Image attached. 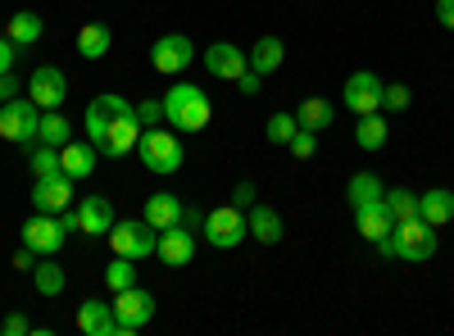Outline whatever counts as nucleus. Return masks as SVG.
<instances>
[{
  "label": "nucleus",
  "instance_id": "35",
  "mask_svg": "<svg viewBox=\"0 0 454 336\" xmlns=\"http://www.w3.org/2000/svg\"><path fill=\"white\" fill-rule=\"evenodd\" d=\"M295 132H300L295 114H273V119H269V128H263V137H269L273 145H286V141H291Z\"/></svg>",
  "mask_w": 454,
  "mask_h": 336
},
{
  "label": "nucleus",
  "instance_id": "27",
  "mask_svg": "<svg viewBox=\"0 0 454 336\" xmlns=\"http://www.w3.org/2000/svg\"><path fill=\"white\" fill-rule=\"evenodd\" d=\"M387 119H382V109H377V114H364L359 123H355V145L359 151H382L387 145Z\"/></svg>",
  "mask_w": 454,
  "mask_h": 336
},
{
  "label": "nucleus",
  "instance_id": "4",
  "mask_svg": "<svg viewBox=\"0 0 454 336\" xmlns=\"http://www.w3.org/2000/svg\"><path fill=\"white\" fill-rule=\"evenodd\" d=\"M137 151H141V164H145L150 173H177L182 160H186L182 141H177L173 132H164V128H145L141 141H137Z\"/></svg>",
  "mask_w": 454,
  "mask_h": 336
},
{
  "label": "nucleus",
  "instance_id": "46",
  "mask_svg": "<svg viewBox=\"0 0 454 336\" xmlns=\"http://www.w3.org/2000/svg\"><path fill=\"white\" fill-rule=\"evenodd\" d=\"M232 205H237V209H250V205H254V182H241V186H237Z\"/></svg>",
  "mask_w": 454,
  "mask_h": 336
},
{
  "label": "nucleus",
  "instance_id": "42",
  "mask_svg": "<svg viewBox=\"0 0 454 336\" xmlns=\"http://www.w3.org/2000/svg\"><path fill=\"white\" fill-rule=\"evenodd\" d=\"M259 82H263V73H254V68H246L241 78H237V87H241V96H254L259 91Z\"/></svg>",
  "mask_w": 454,
  "mask_h": 336
},
{
  "label": "nucleus",
  "instance_id": "3",
  "mask_svg": "<svg viewBox=\"0 0 454 336\" xmlns=\"http://www.w3.org/2000/svg\"><path fill=\"white\" fill-rule=\"evenodd\" d=\"M36 128H42V105H32L27 96H14L0 105V141L10 145H32Z\"/></svg>",
  "mask_w": 454,
  "mask_h": 336
},
{
  "label": "nucleus",
  "instance_id": "11",
  "mask_svg": "<svg viewBox=\"0 0 454 336\" xmlns=\"http://www.w3.org/2000/svg\"><path fill=\"white\" fill-rule=\"evenodd\" d=\"M64 241H68V232H64L59 214H32L23 223V246H32L36 254H59Z\"/></svg>",
  "mask_w": 454,
  "mask_h": 336
},
{
  "label": "nucleus",
  "instance_id": "14",
  "mask_svg": "<svg viewBox=\"0 0 454 336\" xmlns=\"http://www.w3.org/2000/svg\"><path fill=\"white\" fill-rule=\"evenodd\" d=\"M155 254L164 259L168 269H186V264L196 259V232H186V228H177V223H173V228H164V232H160Z\"/></svg>",
  "mask_w": 454,
  "mask_h": 336
},
{
  "label": "nucleus",
  "instance_id": "34",
  "mask_svg": "<svg viewBox=\"0 0 454 336\" xmlns=\"http://www.w3.org/2000/svg\"><path fill=\"white\" fill-rule=\"evenodd\" d=\"M27 164H32V173L36 177H51V173H59V145H36V151L27 155Z\"/></svg>",
  "mask_w": 454,
  "mask_h": 336
},
{
  "label": "nucleus",
  "instance_id": "25",
  "mask_svg": "<svg viewBox=\"0 0 454 336\" xmlns=\"http://www.w3.org/2000/svg\"><path fill=\"white\" fill-rule=\"evenodd\" d=\"M300 128H309V132H323L336 123V105L323 100V96H309V100H300V114H295Z\"/></svg>",
  "mask_w": 454,
  "mask_h": 336
},
{
  "label": "nucleus",
  "instance_id": "13",
  "mask_svg": "<svg viewBox=\"0 0 454 336\" xmlns=\"http://www.w3.org/2000/svg\"><path fill=\"white\" fill-rule=\"evenodd\" d=\"M68 200H73V177H68V173L36 177V186H32L36 214H59V209H68Z\"/></svg>",
  "mask_w": 454,
  "mask_h": 336
},
{
  "label": "nucleus",
  "instance_id": "37",
  "mask_svg": "<svg viewBox=\"0 0 454 336\" xmlns=\"http://www.w3.org/2000/svg\"><path fill=\"white\" fill-rule=\"evenodd\" d=\"M137 119H141V128L168 123V119H164V100H141V105H137Z\"/></svg>",
  "mask_w": 454,
  "mask_h": 336
},
{
  "label": "nucleus",
  "instance_id": "39",
  "mask_svg": "<svg viewBox=\"0 0 454 336\" xmlns=\"http://www.w3.org/2000/svg\"><path fill=\"white\" fill-rule=\"evenodd\" d=\"M0 332H5V336H27L32 323H27L23 314H5V318H0Z\"/></svg>",
  "mask_w": 454,
  "mask_h": 336
},
{
  "label": "nucleus",
  "instance_id": "26",
  "mask_svg": "<svg viewBox=\"0 0 454 336\" xmlns=\"http://www.w3.org/2000/svg\"><path fill=\"white\" fill-rule=\"evenodd\" d=\"M109 46H114L109 23H82V32H78V55L82 59H100V55H109Z\"/></svg>",
  "mask_w": 454,
  "mask_h": 336
},
{
  "label": "nucleus",
  "instance_id": "40",
  "mask_svg": "<svg viewBox=\"0 0 454 336\" xmlns=\"http://www.w3.org/2000/svg\"><path fill=\"white\" fill-rule=\"evenodd\" d=\"M177 228H186V232H196V228H205V214H200L196 205H182V218H177Z\"/></svg>",
  "mask_w": 454,
  "mask_h": 336
},
{
  "label": "nucleus",
  "instance_id": "45",
  "mask_svg": "<svg viewBox=\"0 0 454 336\" xmlns=\"http://www.w3.org/2000/svg\"><path fill=\"white\" fill-rule=\"evenodd\" d=\"M14 55H19L14 42H10V36H0V73H10V68H14Z\"/></svg>",
  "mask_w": 454,
  "mask_h": 336
},
{
  "label": "nucleus",
  "instance_id": "44",
  "mask_svg": "<svg viewBox=\"0 0 454 336\" xmlns=\"http://www.w3.org/2000/svg\"><path fill=\"white\" fill-rule=\"evenodd\" d=\"M36 259H42V254H36L32 246H23V250L14 254V269H23V273H32V269H36Z\"/></svg>",
  "mask_w": 454,
  "mask_h": 336
},
{
  "label": "nucleus",
  "instance_id": "43",
  "mask_svg": "<svg viewBox=\"0 0 454 336\" xmlns=\"http://www.w3.org/2000/svg\"><path fill=\"white\" fill-rule=\"evenodd\" d=\"M436 23L445 32H454V0H436Z\"/></svg>",
  "mask_w": 454,
  "mask_h": 336
},
{
  "label": "nucleus",
  "instance_id": "33",
  "mask_svg": "<svg viewBox=\"0 0 454 336\" xmlns=\"http://www.w3.org/2000/svg\"><path fill=\"white\" fill-rule=\"evenodd\" d=\"M137 259H128V254H114V264L105 269V286L109 291H123V286H137Z\"/></svg>",
  "mask_w": 454,
  "mask_h": 336
},
{
  "label": "nucleus",
  "instance_id": "36",
  "mask_svg": "<svg viewBox=\"0 0 454 336\" xmlns=\"http://www.w3.org/2000/svg\"><path fill=\"white\" fill-rule=\"evenodd\" d=\"M286 145H291V155H295V160H314V155H318V132L300 128V132H295Z\"/></svg>",
  "mask_w": 454,
  "mask_h": 336
},
{
  "label": "nucleus",
  "instance_id": "28",
  "mask_svg": "<svg viewBox=\"0 0 454 336\" xmlns=\"http://www.w3.org/2000/svg\"><path fill=\"white\" fill-rule=\"evenodd\" d=\"M346 196H350V209H364V205H377L387 196V186L377 182V173H355L350 186H346Z\"/></svg>",
  "mask_w": 454,
  "mask_h": 336
},
{
  "label": "nucleus",
  "instance_id": "2",
  "mask_svg": "<svg viewBox=\"0 0 454 336\" xmlns=\"http://www.w3.org/2000/svg\"><path fill=\"white\" fill-rule=\"evenodd\" d=\"M209 114H214V105H209V96H205L200 87H192V82L168 87V96H164V119H168L177 132H205V128H209Z\"/></svg>",
  "mask_w": 454,
  "mask_h": 336
},
{
  "label": "nucleus",
  "instance_id": "1",
  "mask_svg": "<svg viewBox=\"0 0 454 336\" xmlns=\"http://www.w3.org/2000/svg\"><path fill=\"white\" fill-rule=\"evenodd\" d=\"M387 259H404V264H423V259L436 254V228L423 218H409V223H395L391 237L377 246Z\"/></svg>",
  "mask_w": 454,
  "mask_h": 336
},
{
  "label": "nucleus",
  "instance_id": "17",
  "mask_svg": "<svg viewBox=\"0 0 454 336\" xmlns=\"http://www.w3.org/2000/svg\"><path fill=\"white\" fill-rule=\"evenodd\" d=\"M355 218H359V237H364V241H372V246H382V241L391 237V228H395V218L387 214V205H382V200L355 209Z\"/></svg>",
  "mask_w": 454,
  "mask_h": 336
},
{
  "label": "nucleus",
  "instance_id": "30",
  "mask_svg": "<svg viewBox=\"0 0 454 336\" xmlns=\"http://www.w3.org/2000/svg\"><path fill=\"white\" fill-rule=\"evenodd\" d=\"M36 141H46V145H68V141H73V123L59 114V109H42V128H36Z\"/></svg>",
  "mask_w": 454,
  "mask_h": 336
},
{
  "label": "nucleus",
  "instance_id": "5",
  "mask_svg": "<svg viewBox=\"0 0 454 336\" xmlns=\"http://www.w3.org/2000/svg\"><path fill=\"white\" fill-rule=\"evenodd\" d=\"M114 295H119V301H114V327H119V336H132V332H141L150 318H155V295L150 291L123 286Z\"/></svg>",
  "mask_w": 454,
  "mask_h": 336
},
{
  "label": "nucleus",
  "instance_id": "19",
  "mask_svg": "<svg viewBox=\"0 0 454 336\" xmlns=\"http://www.w3.org/2000/svg\"><path fill=\"white\" fill-rule=\"evenodd\" d=\"M246 223H250V237H254L259 246H278V241H282V214H278L273 205H250Z\"/></svg>",
  "mask_w": 454,
  "mask_h": 336
},
{
  "label": "nucleus",
  "instance_id": "10",
  "mask_svg": "<svg viewBox=\"0 0 454 336\" xmlns=\"http://www.w3.org/2000/svg\"><path fill=\"white\" fill-rule=\"evenodd\" d=\"M196 59V46H192V36H182V32H168L155 42V51H150V64H155V73H164V78H177L182 68H192Z\"/></svg>",
  "mask_w": 454,
  "mask_h": 336
},
{
  "label": "nucleus",
  "instance_id": "12",
  "mask_svg": "<svg viewBox=\"0 0 454 336\" xmlns=\"http://www.w3.org/2000/svg\"><path fill=\"white\" fill-rule=\"evenodd\" d=\"M64 96H68V78L55 68V64H42L27 78V100L32 105H42V109H59L64 105Z\"/></svg>",
  "mask_w": 454,
  "mask_h": 336
},
{
  "label": "nucleus",
  "instance_id": "22",
  "mask_svg": "<svg viewBox=\"0 0 454 336\" xmlns=\"http://www.w3.org/2000/svg\"><path fill=\"white\" fill-rule=\"evenodd\" d=\"M123 109V96H96L91 105H87V137H91V145H100L105 141V128H109V119Z\"/></svg>",
  "mask_w": 454,
  "mask_h": 336
},
{
  "label": "nucleus",
  "instance_id": "23",
  "mask_svg": "<svg viewBox=\"0 0 454 336\" xmlns=\"http://www.w3.org/2000/svg\"><path fill=\"white\" fill-rule=\"evenodd\" d=\"M177 218H182V200H177L173 191H155V196L145 200V223H150V228H155V232L173 228Z\"/></svg>",
  "mask_w": 454,
  "mask_h": 336
},
{
  "label": "nucleus",
  "instance_id": "20",
  "mask_svg": "<svg viewBox=\"0 0 454 336\" xmlns=\"http://www.w3.org/2000/svg\"><path fill=\"white\" fill-rule=\"evenodd\" d=\"M419 218L432 223V228H445V223H454V191H445V186H432V191L419 196Z\"/></svg>",
  "mask_w": 454,
  "mask_h": 336
},
{
  "label": "nucleus",
  "instance_id": "9",
  "mask_svg": "<svg viewBox=\"0 0 454 336\" xmlns=\"http://www.w3.org/2000/svg\"><path fill=\"white\" fill-rule=\"evenodd\" d=\"M382 78H377V73H350L346 78V91H340V100H346V109L355 119H364V114H377V109H382Z\"/></svg>",
  "mask_w": 454,
  "mask_h": 336
},
{
  "label": "nucleus",
  "instance_id": "8",
  "mask_svg": "<svg viewBox=\"0 0 454 336\" xmlns=\"http://www.w3.org/2000/svg\"><path fill=\"white\" fill-rule=\"evenodd\" d=\"M250 237V223H246V209L237 205H223L214 214H205V241L218 246V250H232Z\"/></svg>",
  "mask_w": 454,
  "mask_h": 336
},
{
  "label": "nucleus",
  "instance_id": "15",
  "mask_svg": "<svg viewBox=\"0 0 454 336\" xmlns=\"http://www.w3.org/2000/svg\"><path fill=\"white\" fill-rule=\"evenodd\" d=\"M205 68L214 73V78H223V82H237L250 64H246V51H241V46H232V42H214V46L205 51Z\"/></svg>",
  "mask_w": 454,
  "mask_h": 336
},
{
  "label": "nucleus",
  "instance_id": "7",
  "mask_svg": "<svg viewBox=\"0 0 454 336\" xmlns=\"http://www.w3.org/2000/svg\"><path fill=\"white\" fill-rule=\"evenodd\" d=\"M109 246H114V254L145 259V254H155V246H160V232L150 228L145 218H128V223H114V228H109Z\"/></svg>",
  "mask_w": 454,
  "mask_h": 336
},
{
  "label": "nucleus",
  "instance_id": "38",
  "mask_svg": "<svg viewBox=\"0 0 454 336\" xmlns=\"http://www.w3.org/2000/svg\"><path fill=\"white\" fill-rule=\"evenodd\" d=\"M409 100H413V96H409L404 82H387V87H382V109H409Z\"/></svg>",
  "mask_w": 454,
  "mask_h": 336
},
{
  "label": "nucleus",
  "instance_id": "21",
  "mask_svg": "<svg viewBox=\"0 0 454 336\" xmlns=\"http://www.w3.org/2000/svg\"><path fill=\"white\" fill-rule=\"evenodd\" d=\"M78 327L87 336H119V327H114V305L105 301H82L78 305Z\"/></svg>",
  "mask_w": 454,
  "mask_h": 336
},
{
  "label": "nucleus",
  "instance_id": "29",
  "mask_svg": "<svg viewBox=\"0 0 454 336\" xmlns=\"http://www.w3.org/2000/svg\"><path fill=\"white\" fill-rule=\"evenodd\" d=\"M5 36L14 46H32V42H42V14H32V10H23V14H10V27H5Z\"/></svg>",
  "mask_w": 454,
  "mask_h": 336
},
{
  "label": "nucleus",
  "instance_id": "24",
  "mask_svg": "<svg viewBox=\"0 0 454 336\" xmlns=\"http://www.w3.org/2000/svg\"><path fill=\"white\" fill-rule=\"evenodd\" d=\"M282 59H286L282 36H259V42L250 46V55H246V64L254 73H273V68H282Z\"/></svg>",
  "mask_w": 454,
  "mask_h": 336
},
{
  "label": "nucleus",
  "instance_id": "31",
  "mask_svg": "<svg viewBox=\"0 0 454 336\" xmlns=\"http://www.w3.org/2000/svg\"><path fill=\"white\" fill-rule=\"evenodd\" d=\"M32 286L42 291V295H59V291H64V269L55 264L51 254L36 259V269H32Z\"/></svg>",
  "mask_w": 454,
  "mask_h": 336
},
{
  "label": "nucleus",
  "instance_id": "18",
  "mask_svg": "<svg viewBox=\"0 0 454 336\" xmlns=\"http://www.w3.org/2000/svg\"><path fill=\"white\" fill-rule=\"evenodd\" d=\"M96 145H82V141H68V145H59V173H68L73 182L78 177H91L96 173Z\"/></svg>",
  "mask_w": 454,
  "mask_h": 336
},
{
  "label": "nucleus",
  "instance_id": "32",
  "mask_svg": "<svg viewBox=\"0 0 454 336\" xmlns=\"http://www.w3.org/2000/svg\"><path fill=\"white\" fill-rule=\"evenodd\" d=\"M382 205H387V214H391L395 223L419 218V196H413L409 186H395V191H387V196H382Z\"/></svg>",
  "mask_w": 454,
  "mask_h": 336
},
{
  "label": "nucleus",
  "instance_id": "16",
  "mask_svg": "<svg viewBox=\"0 0 454 336\" xmlns=\"http://www.w3.org/2000/svg\"><path fill=\"white\" fill-rule=\"evenodd\" d=\"M114 228V205L105 196H87L82 209H78V232L82 237H109Z\"/></svg>",
  "mask_w": 454,
  "mask_h": 336
},
{
  "label": "nucleus",
  "instance_id": "6",
  "mask_svg": "<svg viewBox=\"0 0 454 336\" xmlns=\"http://www.w3.org/2000/svg\"><path fill=\"white\" fill-rule=\"evenodd\" d=\"M141 132H145V128H141V119H137V105H132V100H123V109H119V114L109 119V128H105V141L96 145V151H100V155H114V160H119V155L137 151Z\"/></svg>",
  "mask_w": 454,
  "mask_h": 336
},
{
  "label": "nucleus",
  "instance_id": "41",
  "mask_svg": "<svg viewBox=\"0 0 454 336\" xmlns=\"http://www.w3.org/2000/svg\"><path fill=\"white\" fill-rule=\"evenodd\" d=\"M19 87H23V82L14 78V68H10V73H0V105L14 100V96H19Z\"/></svg>",
  "mask_w": 454,
  "mask_h": 336
}]
</instances>
